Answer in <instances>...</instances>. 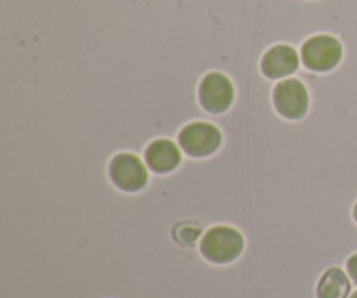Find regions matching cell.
<instances>
[{"instance_id":"cell-1","label":"cell","mask_w":357,"mask_h":298,"mask_svg":"<svg viewBox=\"0 0 357 298\" xmlns=\"http://www.w3.org/2000/svg\"><path fill=\"white\" fill-rule=\"evenodd\" d=\"M199 250L211 264L225 265L241 257L244 250V237L234 227L216 225L204 234Z\"/></svg>"},{"instance_id":"cell-4","label":"cell","mask_w":357,"mask_h":298,"mask_svg":"<svg viewBox=\"0 0 357 298\" xmlns=\"http://www.w3.org/2000/svg\"><path fill=\"white\" fill-rule=\"evenodd\" d=\"M110 180L119 191L139 192L149 184V166L138 156L129 152L117 154L108 164Z\"/></svg>"},{"instance_id":"cell-5","label":"cell","mask_w":357,"mask_h":298,"mask_svg":"<svg viewBox=\"0 0 357 298\" xmlns=\"http://www.w3.org/2000/svg\"><path fill=\"white\" fill-rule=\"evenodd\" d=\"M199 103L208 114L220 115L225 114L234 103L236 98V89L234 84L225 73L211 72L202 77L199 84Z\"/></svg>"},{"instance_id":"cell-11","label":"cell","mask_w":357,"mask_h":298,"mask_svg":"<svg viewBox=\"0 0 357 298\" xmlns=\"http://www.w3.org/2000/svg\"><path fill=\"white\" fill-rule=\"evenodd\" d=\"M347 274L349 278H351L357 285V253L352 255V257L347 260Z\"/></svg>"},{"instance_id":"cell-6","label":"cell","mask_w":357,"mask_h":298,"mask_svg":"<svg viewBox=\"0 0 357 298\" xmlns=\"http://www.w3.org/2000/svg\"><path fill=\"white\" fill-rule=\"evenodd\" d=\"M275 112L288 121H298L309 110V91L300 79H284L272 91Z\"/></svg>"},{"instance_id":"cell-7","label":"cell","mask_w":357,"mask_h":298,"mask_svg":"<svg viewBox=\"0 0 357 298\" xmlns=\"http://www.w3.org/2000/svg\"><path fill=\"white\" fill-rule=\"evenodd\" d=\"M300 56L291 45L278 44L272 45L264 56H261L260 68L267 79L279 80L286 79L295 73L300 66Z\"/></svg>"},{"instance_id":"cell-3","label":"cell","mask_w":357,"mask_h":298,"mask_svg":"<svg viewBox=\"0 0 357 298\" xmlns=\"http://www.w3.org/2000/svg\"><path fill=\"white\" fill-rule=\"evenodd\" d=\"M178 145L188 157L204 159L213 156L222 145V133L215 124L195 121L178 133Z\"/></svg>"},{"instance_id":"cell-13","label":"cell","mask_w":357,"mask_h":298,"mask_svg":"<svg viewBox=\"0 0 357 298\" xmlns=\"http://www.w3.org/2000/svg\"><path fill=\"white\" fill-rule=\"evenodd\" d=\"M349 298H357V292H354V293H352V295H351V297H349Z\"/></svg>"},{"instance_id":"cell-9","label":"cell","mask_w":357,"mask_h":298,"mask_svg":"<svg viewBox=\"0 0 357 298\" xmlns=\"http://www.w3.org/2000/svg\"><path fill=\"white\" fill-rule=\"evenodd\" d=\"M316 295L317 298H349L351 295V279L342 269H328L317 283Z\"/></svg>"},{"instance_id":"cell-8","label":"cell","mask_w":357,"mask_h":298,"mask_svg":"<svg viewBox=\"0 0 357 298\" xmlns=\"http://www.w3.org/2000/svg\"><path fill=\"white\" fill-rule=\"evenodd\" d=\"M180 145L167 138L153 140L145 149V164L155 174H167L181 164Z\"/></svg>"},{"instance_id":"cell-12","label":"cell","mask_w":357,"mask_h":298,"mask_svg":"<svg viewBox=\"0 0 357 298\" xmlns=\"http://www.w3.org/2000/svg\"><path fill=\"white\" fill-rule=\"evenodd\" d=\"M352 216H354V220H356V223H357V202L354 204V209H352Z\"/></svg>"},{"instance_id":"cell-10","label":"cell","mask_w":357,"mask_h":298,"mask_svg":"<svg viewBox=\"0 0 357 298\" xmlns=\"http://www.w3.org/2000/svg\"><path fill=\"white\" fill-rule=\"evenodd\" d=\"M173 236L181 246H194L201 237V227L194 223H178L173 230Z\"/></svg>"},{"instance_id":"cell-2","label":"cell","mask_w":357,"mask_h":298,"mask_svg":"<svg viewBox=\"0 0 357 298\" xmlns=\"http://www.w3.org/2000/svg\"><path fill=\"white\" fill-rule=\"evenodd\" d=\"M342 56H344V45L333 35H314L307 38L300 49V58L305 68L317 73L337 68L342 61Z\"/></svg>"}]
</instances>
